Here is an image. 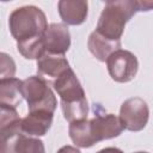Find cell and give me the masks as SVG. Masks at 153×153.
<instances>
[{
	"label": "cell",
	"instance_id": "6da1fadb",
	"mask_svg": "<svg viewBox=\"0 0 153 153\" xmlns=\"http://www.w3.org/2000/svg\"><path fill=\"white\" fill-rule=\"evenodd\" d=\"M123 126L114 114L97 115L91 120L69 123L68 134L72 142L80 148H88L103 141L117 137L123 131Z\"/></svg>",
	"mask_w": 153,
	"mask_h": 153
},
{
	"label": "cell",
	"instance_id": "7a4b0ae2",
	"mask_svg": "<svg viewBox=\"0 0 153 153\" xmlns=\"http://www.w3.org/2000/svg\"><path fill=\"white\" fill-rule=\"evenodd\" d=\"M53 87L60 96V104L63 117L69 122L86 120L88 104L85 91L72 68L63 72L53 81Z\"/></svg>",
	"mask_w": 153,
	"mask_h": 153
},
{
	"label": "cell",
	"instance_id": "3957f363",
	"mask_svg": "<svg viewBox=\"0 0 153 153\" xmlns=\"http://www.w3.org/2000/svg\"><path fill=\"white\" fill-rule=\"evenodd\" d=\"M136 12H139L136 0L106 1L99 16L96 31L110 41L121 42L126 24Z\"/></svg>",
	"mask_w": 153,
	"mask_h": 153
},
{
	"label": "cell",
	"instance_id": "277c9868",
	"mask_svg": "<svg viewBox=\"0 0 153 153\" xmlns=\"http://www.w3.org/2000/svg\"><path fill=\"white\" fill-rule=\"evenodd\" d=\"M8 27L17 42L42 37L48 27L44 12L33 5L16 8L8 18Z\"/></svg>",
	"mask_w": 153,
	"mask_h": 153
},
{
	"label": "cell",
	"instance_id": "5b68a950",
	"mask_svg": "<svg viewBox=\"0 0 153 153\" xmlns=\"http://www.w3.org/2000/svg\"><path fill=\"white\" fill-rule=\"evenodd\" d=\"M23 98L27 103L29 112L48 111L54 114L57 106V100L49 87V84L39 75H31L22 82Z\"/></svg>",
	"mask_w": 153,
	"mask_h": 153
},
{
	"label": "cell",
	"instance_id": "8992f818",
	"mask_svg": "<svg viewBox=\"0 0 153 153\" xmlns=\"http://www.w3.org/2000/svg\"><path fill=\"white\" fill-rule=\"evenodd\" d=\"M106 67L112 80L124 84L131 81L136 76L139 61L131 51L118 49L109 56L106 60Z\"/></svg>",
	"mask_w": 153,
	"mask_h": 153
},
{
	"label": "cell",
	"instance_id": "52a82bcc",
	"mask_svg": "<svg viewBox=\"0 0 153 153\" xmlns=\"http://www.w3.org/2000/svg\"><path fill=\"white\" fill-rule=\"evenodd\" d=\"M149 117V109L147 103L139 97L124 100L120 108L118 118L124 129L129 131H140L147 123Z\"/></svg>",
	"mask_w": 153,
	"mask_h": 153
},
{
	"label": "cell",
	"instance_id": "ba28073f",
	"mask_svg": "<svg viewBox=\"0 0 153 153\" xmlns=\"http://www.w3.org/2000/svg\"><path fill=\"white\" fill-rule=\"evenodd\" d=\"M0 153H45L42 140L23 131L0 133Z\"/></svg>",
	"mask_w": 153,
	"mask_h": 153
},
{
	"label": "cell",
	"instance_id": "9c48e42d",
	"mask_svg": "<svg viewBox=\"0 0 153 153\" xmlns=\"http://www.w3.org/2000/svg\"><path fill=\"white\" fill-rule=\"evenodd\" d=\"M43 42L45 53L55 55H65L71 47V33L66 24L51 23L48 25Z\"/></svg>",
	"mask_w": 153,
	"mask_h": 153
},
{
	"label": "cell",
	"instance_id": "30bf717a",
	"mask_svg": "<svg viewBox=\"0 0 153 153\" xmlns=\"http://www.w3.org/2000/svg\"><path fill=\"white\" fill-rule=\"evenodd\" d=\"M69 63L65 55H55L45 53L37 60V73L41 78L47 80L57 79L63 72L69 69Z\"/></svg>",
	"mask_w": 153,
	"mask_h": 153
},
{
	"label": "cell",
	"instance_id": "8fae6325",
	"mask_svg": "<svg viewBox=\"0 0 153 153\" xmlns=\"http://www.w3.org/2000/svg\"><path fill=\"white\" fill-rule=\"evenodd\" d=\"M59 14L67 25L82 24L88 13V4L84 0H61L57 4Z\"/></svg>",
	"mask_w": 153,
	"mask_h": 153
},
{
	"label": "cell",
	"instance_id": "7c38bea8",
	"mask_svg": "<svg viewBox=\"0 0 153 153\" xmlns=\"http://www.w3.org/2000/svg\"><path fill=\"white\" fill-rule=\"evenodd\" d=\"M54 114L48 111H32L22 118V131L27 136H43L53 124Z\"/></svg>",
	"mask_w": 153,
	"mask_h": 153
},
{
	"label": "cell",
	"instance_id": "4fadbf2b",
	"mask_svg": "<svg viewBox=\"0 0 153 153\" xmlns=\"http://www.w3.org/2000/svg\"><path fill=\"white\" fill-rule=\"evenodd\" d=\"M87 48L90 53L100 62H106L109 56L116 50L121 49V42H115L105 38L96 30L90 33L87 39Z\"/></svg>",
	"mask_w": 153,
	"mask_h": 153
},
{
	"label": "cell",
	"instance_id": "5bb4252c",
	"mask_svg": "<svg viewBox=\"0 0 153 153\" xmlns=\"http://www.w3.org/2000/svg\"><path fill=\"white\" fill-rule=\"evenodd\" d=\"M22 82L17 78L10 79H0V105L17 108L22 99Z\"/></svg>",
	"mask_w": 153,
	"mask_h": 153
},
{
	"label": "cell",
	"instance_id": "9a60e30c",
	"mask_svg": "<svg viewBox=\"0 0 153 153\" xmlns=\"http://www.w3.org/2000/svg\"><path fill=\"white\" fill-rule=\"evenodd\" d=\"M17 49L23 57L27 60H38L45 54L43 36L32 38V39L17 42Z\"/></svg>",
	"mask_w": 153,
	"mask_h": 153
},
{
	"label": "cell",
	"instance_id": "2e32d148",
	"mask_svg": "<svg viewBox=\"0 0 153 153\" xmlns=\"http://www.w3.org/2000/svg\"><path fill=\"white\" fill-rule=\"evenodd\" d=\"M0 131L22 128V118L19 117L16 108H10L5 105H0Z\"/></svg>",
	"mask_w": 153,
	"mask_h": 153
},
{
	"label": "cell",
	"instance_id": "e0dca14e",
	"mask_svg": "<svg viewBox=\"0 0 153 153\" xmlns=\"http://www.w3.org/2000/svg\"><path fill=\"white\" fill-rule=\"evenodd\" d=\"M14 74H16V63H14L13 59L6 53H1L0 54V76H1V79L14 78Z\"/></svg>",
	"mask_w": 153,
	"mask_h": 153
},
{
	"label": "cell",
	"instance_id": "ac0fdd59",
	"mask_svg": "<svg viewBox=\"0 0 153 153\" xmlns=\"http://www.w3.org/2000/svg\"><path fill=\"white\" fill-rule=\"evenodd\" d=\"M136 5H137L139 12L153 10V1H149V0H136Z\"/></svg>",
	"mask_w": 153,
	"mask_h": 153
},
{
	"label": "cell",
	"instance_id": "d6986e66",
	"mask_svg": "<svg viewBox=\"0 0 153 153\" xmlns=\"http://www.w3.org/2000/svg\"><path fill=\"white\" fill-rule=\"evenodd\" d=\"M56 153H81L80 149L78 147H74V146H71V145H66V146H62Z\"/></svg>",
	"mask_w": 153,
	"mask_h": 153
},
{
	"label": "cell",
	"instance_id": "ffe728a7",
	"mask_svg": "<svg viewBox=\"0 0 153 153\" xmlns=\"http://www.w3.org/2000/svg\"><path fill=\"white\" fill-rule=\"evenodd\" d=\"M97 153H123V151L117 147H105V148L98 151Z\"/></svg>",
	"mask_w": 153,
	"mask_h": 153
},
{
	"label": "cell",
	"instance_id": "44dd1931",
	"mask_svg": "<svg viewBox=\"0 0 153 153\" xmlns=\"http://www.w3.org/2000/svg\"><path fill=\"white\" fill-rule=\"evenodd\" d=\"M134 153H149V152H146V151H137V152H134Z\"/></svg>",
	"mask_w": 153,
	"mask_h": 153
}]
</instances>
